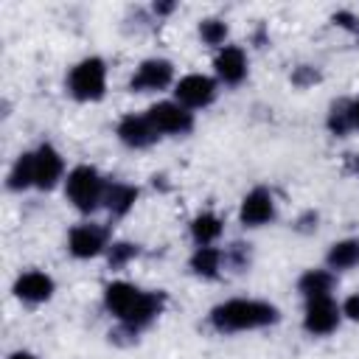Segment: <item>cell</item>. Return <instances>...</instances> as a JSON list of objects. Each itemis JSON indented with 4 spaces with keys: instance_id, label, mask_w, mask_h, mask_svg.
Wrapping results in <instances>:
<instances>
[{
    "instance_id": "1",
    "label": "cell",
    "mask_w": 359,
    "mask_h": 359,
    "mask_svg": "<svg viewBox=\"0 0 359 359\" xmlns=\"http://www.w3.org/2000/svg\"><path fill=\"white\" fill-rule=\"evenodd\" d=\"M104 306L121 325L135 331L154 323V317L165 306V292H143L129 280H112L104 286Z\"/></svg>"
},
{
    "instance_id": "2",
    "label": "cell",
    "mask_w": 359,
    "mask_h": 359,
    "mask_svg": "<svg viewBox=\"0 0 359 359\" xmlns=\"http://www.w3.org/2000/svg\"><path fill=\"white\" fill-rule=\"evenodd\" d=\"M210 325L219 334H236V331H252V328H266L280 320L278 306L266 300H252V297H233L210 309Z\"/></svg>"
},
{
    "instance_id": "3",
    "label": "cell",
    "mask_w": 359,
    "mask_h": 359,
    "mask_svg": "<svg viewBox=\"0 0 359 359\" xmlns=\"http://www.w3.org/2000/svg\"><path fill=\"white\" fill-rule=\"evenodd\" d=\"M65 194H67V199H70V205L76 210L93 213L95 208L104 205L107 182L93 165H76L65 180Z\"/></svg>"
},
{
    "instance_id": "4",
    "label": "cell",
    "mask_w": 359,
    "mask_h": 359,
    "mask_svg": "<svg viewBox=\"0 0 359 359\" xmlns=\"http://www.w3.org/2000/svg\"><path fill=\"white\" fill-rule=\"evenodd\" d=\"M67 93L76 101H101L107 93V65L98 56H87L67 73Z\"/></svg>"
},
{
    "instance_id": "5",
    "label": "cell",
    "mask_w": 359,
    "mask_h": 359,
    "mask_svg": "<svg viewBox=\"0 0 359 359\" xmlns=\"http://www.w3.org/2000/svg\"><path fill=\"white\" fill-rule=\"evenodd\" d=\"M149 121L160 135H188L194 129V112L185 109L180 101H160L149 107Z\"/></svg>"
},
{
    "instance_id": "6",
    "label": "cell",
    "mask_w": 359,
    "mask_h": 359,
    "mask_svg": "<svg viewBox=\"0 0 359 359\" xmlns=\"http://www.w3.org/2000/svg\"><path fill=\"white\" fill-rule=\"evenodd\" d=\"M174 95L185 109H205L216 101V81L202 73H188L177 81Z\"/></svg>"
},
{
    "instance_id": "7",
    "label": "cell",
    "mask_w": 359,
    "mask_h": 359,
    "mask_svg": "<svg viewBox=\"0 0 359 359\" xmlns=\"http://www.w3.org/2000/svg\"><path fill=\"white\" fill-rule=\"evenodd\" d=\"M339 320H342V309L331 297H311V300H306L303 328L311 337H325V334L337 331Z\"/></svg>"
},
{
    "instance_id": "8",
    "label": "cell",
    "mask_w": 359,
    "mask_h": 359,
    "mask_svg": "<svg viewBox=\"0 0 359 359\" xmlns=\"http://www.w3.org/2000/svg\"><path fill=\"white\" fill-rule=\"evenodd\" d=\"M174 79V65L168 59H146L137 65V70L129 79V90L132 93H154V90H165Z\"/></svg>"
},
{
    "instance_id": "9",
    "label": "cell",
    "mask_w": 359,
    "mask_h": 359,
    "mask_svg": "<svg viewBox=\"0 0 359 359\" xmlns=\"http://www.w3.org/2000/svg\"><path fill=\"white\" fill-rule=\"evenodd\" d=\"M115 135H118V140H121L123 146H129V149H149V146H154L157 137H160V132L154 129V123L149 121V115H135V112H129V115H123V118L118 121Z\"/></svg>"
},
{
    "instance_id": "10",
    "label": "cell",
    "mask_w": 359,
    "mask_h": 359,
    "mask_svg": "<svg viewBox=\"0 0 359 359\" xmlns=\"http://www.w3.org/2000/svg\"><path fill=\"white\" fill-rule=\"evenodd\" d=\"M238 219L244 227H264L275 219V196L269 188H252L244 199H241V210Z\"/></svg>"
},
{
    "instance_id": "11",
    "label": "cell",
    "mask_w": 359,
    "mask_h": 359,
    "mask_svg": "<svg viewBox=\"0 0 359 359\" xmlns=\"http://www.w3.org/2000/svg\"><path fill=\"white\" fill-rule=\"evenodd\" d=\"M65 174V160L62 154L50 146V143H42L36 151H34V188L39 191H50Z\"/></svg>"
},
{
    "instance_id": "12",
    "label": "cell",
    "mask_w": 359,
    "mask_h": 359,
    "mask_svg": "<svg viewBox=\"0 0 359 359\" xmlns=\"http://www.w3.org/2000/svg\"><path fill=\"white\" fill-rule=\"evenodd\" d=\"M107 247V227L101 224H76L67 236V252L73 258H95Z\"/></svg>"
},
{
    "instance_id": "13",
    "label": "cell",
    "mask_w": 359,
    "mask_h": 359,
    "mask_svg": "<svg viewBox=\"0 0 359 359\" xmlns=\"http://www.w3.org/2000/svg\"><path fill=\"white\" fill-rule=\"evenodd\" d=\"M53 292H56V283L42 269H28L14 280V294L25 303H45L53 297Z\"/></svg>"
},
{
    "instance_id": "14",
    "label": "cell",
    "mask_w": 359,
    "mask_h": 359,
    "mask_svg": "<svg viewBox=\"0 0 359 359\" xmlns=\"http://www.w3.org/2000/svg\"><path fill=\"white\" fill-rule=\"evenodd\" d=\"M213 67H216L219 81H224V84H241V81L247 79V53H244V48H238V45H224V48L216 53Z\"/></svg>"
},
{
    "instance_id": "15",
    "label": "cell",
    "mask_w": 359,
    "mask_h": 359,
    "mask_svg": "<svg viewBox=\"0 0 359 359\" xmlns=\"http://www.w3.org/2000/svg\"><path fill=\"white\" fill-rule=\"evenodd\" d=\"M137 194H140V191H137L135 185H129V182H107L104 208H107L115 219H121V216H126V213L135 208Z\"/></svg>"
},
{
    "instance_id": "16",
    "label": "cell",
    "mask_w": 359,
    "mask_h": 359,
    "mask_svg": "<svg viewBox=\"0 0 359 359\" xmlns=\"http://www.w3.org/2000/svg\"><path fill=\"white\" fill-rule=\"evenodd\" d=\"M334 283H337L334 272H328V269H306L297 278V292L306 300H311V297H331Z\"/></svg>"
},
{
    "instance_id": "17",
    "label": "cell",
    "mask_w": 359,
    "mask_h": 359,
    "mask_svg": "<svg viewBox=\"0 0 359 359\" xmlns=\"http://www.w3.org/2000/svg\"><path fill=\"white\" fill-rule=\"evenodd\" d=\"M325 264H328V269H337V272H345V269L359 266V238L334 241L331 250H328V255H325Z\"/></svg>"
},
{
    "instance_id": "18",
    "label": "cell",
    "mask_w": 359,
    "mask_h": 359,
    "mask_svg": "<svg viewBox=\"0 0 359 359\" xmlns=\"http://www.w3.org/2000/svg\"><path fill=\"white\" fill-rule=\"evenodd\" d=\"M222 261H224V252L216 250L213 244L210 247H196L194 255H191V269H194V275L213 280L222 272Z\"/></svg>"
},
{
    "instance_id": "19",
    "label": "cell",
    "mask_w": 359,
    "mask_h": 359,
    "mask_svg": "<svg viewBox=\"0 0 359 359\" xmlns=\"http://www.w3.org/2000/svg\"><path fill=\"white\" fill-rule=\"evenodd\" d=\"M222 230H224L222 219L216 213H210V210L194 216V222H191V238L196 241V247H210L222 236Z\"/></svg>"
},
{
    "instance_id": "20",
    "label": "cell",
    "mask_w": 359,
    "mask_h": 359,
    "mask_svg": "<svg viewBox=\"0 0 359 359\" xmlns=\"http://www.w3.org/2000/svg\"><path fill=\"white\" fill-rule=\"evenodd\" d=\"M6 185L11 191H25V188L34 185V151H25L14 160V165L6 177Z\"/></svg>"
},
{
    "instance_id": "21",
    "label": "cell",
    "mask_w": 359,
    "mask_h": 359,
    "mask_svg": "<svg viewBox=\"0 0 359 359\" xmlns=\"http://www.w3.org/2000/svg\"><path fill=\"white\" fill-rule=\"evenodd\" d=\"M325 126L331 135L337 137H345L351 132V123H348V101H334L331 109H328V118H325Z\"/></svg>"
},
{
    "instance_id": "22",
    "label": "cell",
    "mask_w": 359,
    "mask_h": 359,
    "mask_svg": "<svg viewBox=\"0 0 359 359\" xmlns=\"http://www.w3.org/2000/svg\"><path fill=\"white\" fill-rule=\"evenodd\" d=\"M137 255H140V247H137V244H132V241H115V244L109 247V252H107V261H109L112 269H121V266H126L129 261H135Z\"/></svg>"
},
{
    "instance_id": "23",
    "label": "cell",
    "mask_w": 359,
    "mask_h": 359,
    "mask_svg": "<svg viewBox=\"0 0 359 359\" xmlns=\"http://www.w3.org/2000/svg\"><path fill=\"white\" fill-rule=\"evenodd\" d=\"M250 261H252V250H250V244H244V241H233V244L224 250V264H227L233 272H244V269L250 266Z\"/></svg>"
},
{
    "instance_id": "24",
    "label": "cell",
    "mask_w": 359,
    "mask_h": 359,
    "mask_svg": "<svg viewBox=\"0 0 359 359\" xmlns=\"http://www.w3.org/2000/svg\"><path fill=\"white\" fill-rule=\"evenodd\" d=\"M199 36H202V42L205 45H224V39H227V22L224 20H202L199 22Z\"/></svg>"
},
{
    "instance_id": "25",
    "label": "cell",
    "mask_w": 359,
    "mask_h": 359,
    "mask_svg": "<svg viewBox=\"0 0 359 359\" xmlns=\"http://www.w3.org/2000/svg\"><path fill=\"white\" fill-rule=\"evenodd\" d=\"M289 79H292V84H294V87H303V90H306V87H314L323 76H320V70H317L314 65H297V67L292 70V76H289Z\"/></svg>"
},
{
    "instance_id": "26",
    "label": "cell",
    "mask_w": 359,
    "mask_h": 359,
    "mask_svg": "<svg viewBox=\"0 0 359 359\" xmlns=\"http://www.w3.org/2000/svg\"><path fill=\"white\" fill-rule=\"evenodd\" d=\"M331 22L339 25V28H345V31H351V34H359V17L353 11H334Z\"/></svg>"
},
{
    "instance_id": "27",
    "label": "cell",
    "mask_w": 359,
    "mask_h": 359,
    "mask_svg": "<svg viewBox=\"0 0 359 359\" xmlns=\"http://www.w3.org/2000/svg\"><path fill=\"white\" fill-rule=\"evenodd\" d=\"M317 222H320L317 210H306V213L294 222V230H297V233H314V230H317Z\"/></svg>"
},
{
    "instance_id": "28",
    "label": "cell",
    "mask_w": 359,
    "mask_h": 359,
    "mask_svg": "<svg viewBox=\"0 0 359 359\" xmlns=\"http://www.w3.org/2000/svg\"><path fill=\"white\" fill-rule=\"evenodd\" d=\"M339 309H342V317H348V320L356 323V320H359V294H351Z\"/></svg>"
},
{
    "instance_id": "29",
    "label": "cell",
    "mask_w": 359,
    "mask_h": 359,
    "mask_svg": "<svg viewBox=\"0 0 359 359\" xmlns=\"http://www.w3.org/2000/svg\"><path fill=\"white\" fill-rule=\"evenodd\" d=\"M348 123L351 129H359V98H348Z\"/></svg>"
},
{
    "instance_id": "30",
    "label": "cell",
    "mask_w": 359,
    "mask_h": 359,
    "mask_svg": "<svg viewBox=\"0 0 359 359\" xmlns=\"http://www.w3.org/2000/svg\"><path fill=\"white\" fill-rule=\"evenodd\" d=\"M345 163H348V168L353 174H359V154H345Z\"/></svg>"
},
{
    "instance_id": "31",
    "label": "cell",
    "mask_w": 359,
    "mask_h": 359,
    "mask_svg": "<svg viewBox=\"0 0 359 359\" xmlns=\"http://www.w3.org/2000/svg\"><path fill=\"white\" fill-rule=\"evenodd\" d=\"M174 3H154V14H171Z\"/></svg>"
},
{
    "instance_id": "32",
    "label": "cell",
    "mask_w": 359,
    "mask_h": 359,
    "mask_svg": "<svg viewBox=\"0 0 359 359\" xmlns=\"http://www.w3.org/2000/svg\"><path fill=\"white\" fill-rule=\"evenodd\" d=\"M8 359H36V356L28 351H14V353H8Z\"/></svg>"
}]
</instances>
